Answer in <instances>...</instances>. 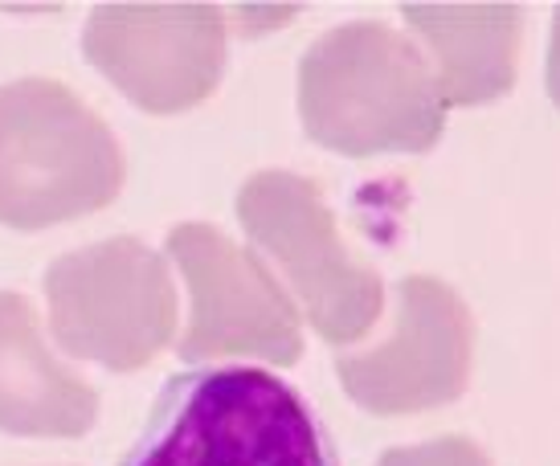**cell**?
Segmentation results:
<instances>
[{"instance_id": "1", "label": "cell", "mask_w": 560, "mask_h": 466, "mask_svg": "<svg viewBox=\"0 0 560 466\" xmlns=\"http://www.w3.org/2000/svg\"><path fill=\"white\" fill-rule=\"evenodd\" d=\"M119 466H340V454L282 376L201 364L164 381Z\"/></svg>"}, {"instance_id": "2", "label": "cell", "mask_w": 560, "mask_h": 466, "mask_svg": "<svg viewBox=\"0 0 560 466\" xmlns=\"http://www.w3.org/2000/svg\"><path fill=\"white\" fill-rule=\"evenodd\" d=\"M446 107L421 49L376 21L324 33L299 66L303 127L331 152H425L442 136Z\"/></svg>"}, {"instance_id": "3", "label": "cell", "mask_w": 560, "mask_h": 466, "mask_svg": "<svg viewBox=\"0 0 560 466\" xmlns=\"http://www.w3.org/2000/svg\"><path fill=\"white\" fill-rule=\"evenodd\" d=\"M124 185V155L110 127L79 94L21 78L0 86V221L46 230L98 213Z\"/></svg>"}, {"instance_id": "4", "label": "cell", "mask_w": 560, "mask_h": 466, "mask_svg": "<svg viewBox=\"0 0 560 466\" xmlns=\"http://www.w3.org/2000/svg\"><path fill=\"white\" fill-rule=\"evenodd\" d=\"M46 295L54 340L110 373L148 364L176 331L168 266L136 237H110L58 258L46 275Z\"/></svg>"}, {"instance_id": "5", "label": "cell", "mask_w": 560, "mask_h": 466, "mask_svg": "<svg viewBox=\"0 0 560 466\" xmlns=\"http://www.w3.org/2000/svg\"><path fill=\"white\" fill-rule=\"evenodd\" d=\"M237 218L291 279L315 331L331 343L360 340L381 315V279L340 242L319 188L295 172H258L237 197Z\"/></svg>"}, {"instance_id": "6", "label": "cell", "mask_w": 560, "mask_h": 466, "mask_svg": "<svg viewBox=\"0 0 560 466\" xmlns=\"http://www.w3.org/2000/svg\"><path fill=\"white\" fill-rule=\"evenodd\" d=\"M82 49L136 107L172 115L218 86L225 16L209 4H103L86 16Z\"/></svg>"}, {"instance_id": "7", "label": "cell", "mask_w": 560, "mask_h": 466, "mask_svg": "<svg viewBox=\"0 0 560 466\" xmlns=\"http://www.w3.org/2000/svg\"><path fill=\"white\" fill-rule=\"evenodd\" d=\"M168 254L192 295L180 357H262L291 364L303 352L299 315L275 275L213 225L188 221L168 233Z\"/></svg>"}, {"instance_id": "8", "label": "cell", "mask_w": 560, "mask_h": 466, "mask_svg": "<svg viewBox=\"0 0 560 466\" xmlns=\"http://www.w3.org/2000/svg\"><path fill=\"white\" fill-rule=\"evenodd\" d=\"M340 381L373 413H413L454 401L470 373V315L451 287L413 275L401 282V311L389 340L340 357Z\"/></svg>"}, {"instance_id": "9", "label": "cell", "mask_w": 560, "mask_h": 466, "mask_svg": "<svg viewBox=\"0 0 560 466\" xmlns=\"http://www.w3.org/2000/svg\"><path fill=\"white\" fill-rule=\"evenodd\" d=\"M98 418L86 381L62 369L42 340L30 299L0 295V430L25 438H79Z\"/></svg>"}, {"instance_id": "10", "label": "cell", "mask_w": 560, "mask_h": 466, "mask_svg": "<svg viewBox=\"0 0 560 466\" xmlns=\"http://www.w3.org/2000/svg\"><path fill=\"white\" fill-rule=\"evenodd\" d=\"M405 21L430 42L446 103H482L512 86L520 13L515 9H430L409 4Z\"/></svg>"}, {"instance_id": "11", "label": "cell", "mask_w": 560, "mask_h": 466, "mask_svg": "<svg viewBox=\"0 0 560 466\" xmlns=\"http://www.w3.org/2000/svg\"><path fill=\"white\" fill-rule=\"evenodd\" d=\"M376 466H491V458L467 438H438V442H425V446L389 451Z\"/></svg>"}, {"instance_id": "12", "label": "cell", "mask_w": 560, "mask_h": 466, "mask_svg": "<svg viewBox=\"0 0 560 466\" xmlns=\"http://www.w3.org/2000/svg\"><path fill=\"white\" fill-rule=\"evenodd\" d=\"M548 91L560 103V13H557V30H552V58H548Z\"/></svg>"}]
</instances>
